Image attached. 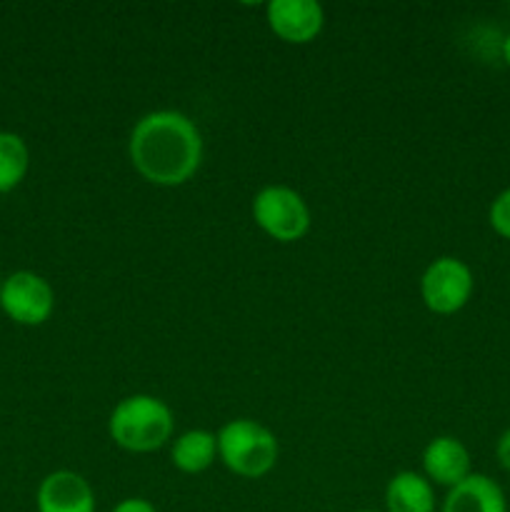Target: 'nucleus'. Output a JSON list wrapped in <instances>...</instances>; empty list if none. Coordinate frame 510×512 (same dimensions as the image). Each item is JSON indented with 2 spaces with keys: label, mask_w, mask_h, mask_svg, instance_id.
Instances as JSON below:
<instances>
[{
  "label": "nucleus",
  "mask_w": 510,
  "mask_h": 512,
  "mask_svg": "<svg viewBox=\"0 0 510 512\" xmlns=\"http://www.w3.org/2000/svg\"><path fill=\"white\" fill-rule=\"evenodd\" d=\"M128 155L135 173L153 185L178 188L203 163V135L180 110H153L130 130Z\"/></svg>",
  "instance_id": "nucleus-1"
},
{
  "label": "nucleus",
  "mask_w": 510,
  "mask_h": 512,
  "mask_svg": "<svg viewBox=\"0 0 510 512\" xmlns=\"http://www.w3.org/2000/svg\"><path fill=\"white\" fill-rule=\"evenodd\" d=\"M175 418L165 400L135 393L120 400L108 418V433L128 453H153L173 438Z\"/></svg>",
  "instance_id": "nucleus-2"
},
{
  "label": "nucleus",
  "mask_w": 510,
  "mask_h": 512,
  "mask_svg": "<svg viewBox=\"0 0 510 512\" xmlns=\"http://www.w3.org/2000/svg\"><path fill=\"white\" fill-rule=\"evenodd\" d=\"M278 438L250 418H235L218 430V458L233 475L258 480L278 463Z\"/></svg>",
  "instance_id": "nucleus-3"
},
{
  "label": "nucleus",
  "mask_w": 510,
  "mask_h": 512,
  "mask_svg": "<svg viewBox=\"0 0 510 512\" xmlns=\"http://www.w3.org/2000/svg\"><path fill=\"white\" fill-rule=\"evenodd\" d=\"M253 220L268 238L295 243L310 230V208L298 190L288 185H265L253 198Z\"/></svg>",
  "instance_id": "nucleus-4"
},
{
  "label": "nucleus",
  "mask_w": 510,
  "mask_h": 512,
  "mask_svg": "<svg viewBox=\"0 0 510 512\" xmlns=\"http://www.w3.org/2000/svg\"><path fill=\"white\" fill-rule=\"evenodd\" d=\"M475 278L468 263L453 255L435 258L420 278V298L435 315H453L468 305Z\"/></svg>",
  "instance_id": "nucleus-5"
},
{
  "label": "nucleus",
  "mask_w": 510,
  "mask_h": 512,
  "mask_svg": "<svg viewBox=\"0 0 510 512\" xmlns=\"http://www.w3.org/2000/svg\"><path fill=\"white\" fill-rule=\"evenodd\" d=\"M0 308L13 323L35 328L53 315L55 293L43 275L18 270L0 285Z\"/></svg>",
  "instance_id": "nucleus-6"
},
{
  "label": "nucleus",
  "mask_w": 510,
  "mask_h": 512,
  "mask_svg": "<svg viewBox=\"0 0 510 512\" xmlns=\"http://www.w3.org/2000/svg\"><path fill=\"white\" fill-rule=\"evenodd\" d=\"M265 20L283 43L305 45L323 30L325 10L315 0H270L265 5Z\"/></svg>",
  "instance_id": "nucleus-7"
},
{
  "label": "nucleus",
  "mask_w": 510,
  "mask_h": 512,
  "mask_svg": "<svg viewBox=\"0 0 510 512\" xmlns=\"http://www.w3.org/2000/svg\"><path fill=\"white\" fill-rule=\"evenodd\" d=\"M35 508L38 512H95V493L83 475L55 470L40 480Z\"/></svg>",
  "instance_id": "nucleus-8"
},
{
  "label": "nucleus",
  "mask_w": 510,
  "mask_h": 512,
  "mask_svg": "<svg viewBox=\"0 0 510 512\" xmlns=\"http://www.w3.org/2000/svg\"><path fill=\"white\" fill-rule=\"evenodd\" d=\"M423 475L440 488H455L473 475L468 448L453 435H438L423 450Z\"/></svg>",
  "instance_id": "nucleus-9"
},
{
  "label": "nucleus",
  "mask_w": 510,
  "mask_h": 512,
  "mask_svg": "<svg viewBox=\"0 0 510 512\" xmlns=\"http://www.w3.org/2000/svg\"><path fill=\"white\" fill-rule=\"evenodd\" d=\"M440 512H508L505 493L493 478L473 473L448 490Z\"/></svg>",
  "instance_id": "nucleus-10"
},
{
  "label": "nucleus",
  "mask_w": 510,
  "mask_h": 512,
  "mask_svg": "<svg viewBox=\"0 0 510 512\" xmlns=\"http://www.w3.org/2000/svg\"><path fill=\"white\" fill-rule=\"evenodd\" d=\"M435 485L415 470H400L385 485V512H435Z\"/></svg>",
  "instance_id": "nucleus-11"
},
{
  "label": "nucleus",
  "mask_w": 510,
  "mask_h": 512,
  "mask_svg": "<svg viewBox=\"0 0 510 512\" xmlns=\"http://www.w3.org/2000/svg\"><path fill=\"white\" fill-rule=\"evenodd\" d=\"M218 458V435L210 430L195 428L178 435L170 448V460L185 475L205 473Z\"/></svg>",
  "instance_id": "nucleus-12"
},
{
  "label": "nucleus",
  "mask_w": 510,
  "mask_h": 512,
  "mask_svg": "<svg viewBox=\"0 0 510 512\" xmlns=\"http://www.w3.org/2000/svg\"><path fill=\"white\" fill-rule=\"evenodd\" d=\"M30 168V150L18 133L0 130V193H10L25 180Z\"/></svg>",
  "instance_id": "nucleus-13"
},
{
  "label": "nucleus",
  "mask_w": 510,
  "mask_h": 512,
  "mask_svg": "<svg viewBox=\"0 0 510 512\" xmlns=\"http://www.w3.org/2000/svg\"><path fill=\"white\" fill-rule=\"evenodd\" d=\"M490 228L500 235V238L510 240V185L503 190V193L495 195V200L490 203L488 210Z\"/></svg>",
  "instance_id": "nucleus-14"
},
{
  "label": "nucleus",
  "mask_w": 510,
  "mask_h": 512,
  "mask_svg": "<svg viewBox=\"0 0 510 512\" xmlns=\"http://www.w3.org/2000/svg\"><path fill=\"white\" fill-rule=\"evenodd\" d=\"M110 512H158L155 505L145 498H125L120 500Z\"/></svg>",
  "instance_id": "nucleus-15"
},
{
  "label": "nucleus",
  "mask_w": 510,
  "mask_h": 512,
  "mask_svg": "<svg viewBox=\"0 0 510 512\" xmlns=\"http://www.w3.org/2000/svg\"><path fill=\"white\" fill-rule=\"evenodd\" d=\"M495 458H498L500 468L510 473V428L498 438V445H495Z\"/></svg>",
  "instance_id": "nucleus-16"
},
{
  "label": "nucleus",
  "mask_w": 510,
  "mask_h": 512,
  "mask_svg": "<svg viewBox=\"0 0 510 512\" xmlns=\"http://www.w3.org/2000/svg\"><path fill=\"white\" fill-rule=\"evenodd\" d=\"M503 60H505V65L510 68V33L505 35V40H503Z\"/></svg>",
  "instance_id": "nucleus-17"
},
{
  "label": "nucleus",
  "mask_w": 510,
  "mask_h": 512,
  "mask_svg": "<svg viewBox=\"0 0 510 512\" xmlns=\"http://www.w3.org/2000/svg\"><path fill=\"white\" fill-rule=\"evenodd\" d=\"M358 512H380V510H358Z\"/></svg>",
  "instance_id": "nucleus-18"
},
{
  "label": "nucleus",
  "mask_w": 510,
  "mask_h": 512,
  "mask_svg": "<svg viewBox=\"0 0 510 512\" xmlns=\"http://www.w3.org/2000/svg\"><path fill=\"white\" fill-rule=\"evenodd\" d=\"M0 285H3V280H0Z\"/></svg>",
  "instance_id": "nucleus-19"
}]
</instances>
